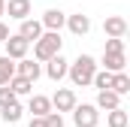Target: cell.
<instances>
[{
  "label": "cell",
  "mask_w": 130,
  "mask_h": 127,
  "mask_svg": "<svg viewBox=\"0 0 130 127\" xmlns=\"http://www.w3.org/2000/svg\"><path fill=\"white\" fill-rule=\"evenodd\" d=\"M39 24H42V30H52V33H61V27L67 24V15L61 9H48L42 18H39Z\"/></svg>",
  "instance_id": "obj_8"
},
{
  "label": "cell",
  "mask_w": 130,
  "mask_h": 127,
  "mask_svg": "<svg viewBox=\"0 0 130 127\" xmlns=\"http://www.w3.org/2000/svg\"><path fill=\"white\" fill-rule=\"evenodd\" d=\"M3 12H9V18H15V21H24V18H30V0H6Z\"/></svg>",
  "instance_id": "obj_11"
},
{
  "label": "cell",
  "mask_w": 130,
  "mask_h": 127,
  "mask_svg": "<svg viewBox=\"0 0 130 127\" xmlns=\"http://www.w3.org/2000/svg\"><path fill=\"white\" fill-rule=\"evenodd\" d=\"M9 103H15V94L3 85V88H0V109H3V106H9Z\"/></svg>",
  "instance_id": "obj_24"
},
{
  "label": "cell",
  "mask_w": 130,
  "mask_h": 127,
  "mask_svg": "<svg viewBox=\"0 0 130 127\" xmlns=\"http://www.w3.org/2000/svg\"><path fill=\"white\" fill-rule=\"evenodd\" d=\"M3 9H6V0H0V15H3Z\"/></svg>",
  "instance_id": "obj_27"
},
{
  "label": "cell",
  "mask_w": 130,
  "mask_h": 127,
  "mask_svg": "<svg viewBox=\"0 0 130 127\" xmlns=\"http://www.w3.org/2000/svg\"><path fill=\"white\" fill-rule=\"evenodd\" d=\"M94 106H97V109H106V112H112V109H121V97H118V94H112V91H100Z\"/></svg>",
  "instance_id": "obj_14"
},
{
  "label": "cell",
  "mask_w": 130,
  "mask_h": 127,
  "mask_svg": "<svg viewBox=\"0 0 130 127\" xmlns=\"http://www.w3.org/2000/svg\"><path fill=\"white\" fill-rule=\"evenodd\" d=\"M109 91L118 94V97L130 94V76L127 73H112V88H109Z\"/></svg>",
  "instance_id": "obj_15"
},
{
  "label": "cell",
  "mask_w": 130,
  "mask_h": 127,
  "mask_svg": "<svg viewBox=\"0 0 130 127\" xmlns=\"http://www.w3.org/2000/svg\"><path fill=\"white\" fill-rule=\"evenodd\" d=\"M27 127H45V121H42V118H30V124Z\"/></svg>",
  "instance_id": "obj_26"
},
{
  "label": "cell",
  "mask_w": 130,
  "mask_h": 127,
  "mask_svg": "<svg viewBox=\"0 0 130 127\" xmlns=\"http://www.w3.org/2000/svg\"><path fill=\"white\" fill-rule=\"evenodd\" d=\"M6 39H9V27L0 21V42H6Z\"/></svg>",
  "instance_id": "obj_25"
},
{
  "label": "cell",
  "mask_w": 130,
  "mask_h": 127,
  "mask_svg": "<svg viewBox=\"0 0 130 127\" xmlns=\"http://www.w3.org/2000/svg\"><path fill=\"white\" fill-rule=\"evenodd\" d=\"M21 112H24V109H21V103L15 100V103H9V106L0 109V118H3L6 124H18V121H21Z\"/></svg>",
  "instance_id": "obj_16"
},
{
  "label": "cell",
  "mask_w": 130,
  "mask_h": 127,
  "mask_svg": "<svg viewBox=\"0 0 130 127\" xmlns=\"http://www.w3.org/2000/svg\"><path fill=\"white\" fill-rule=\"evenodd\" d=\"M103 30L109 39H124V33H127V21L121 18V15H109L106 21H103Z\"/></svg>",
  "instance_id": "obj_9"
},
{
  "label": "cell",
  "mask_w": 130,
  "mask_h": 127,
  "mask_svg": "<svg viewBox=\"0 0 130 127\" xmlns=\"http://www.w3.org/2000/svg\"><path fill=\"white\" fill-rule=\"evenodd\" d=\"M100 121V112H97V106L94 103H76V109H73V124L76 127H97Z\"/></svg>",
  "instance_id": "obj_3"
},
{
  "label": "cell",
  "mask_w": 130,
  "mask_h": 127,
  "mask_svg": "<svg viewBox=\"0 0 130 127\" xmlns=\"http://www.w3.org/2000/svg\"><path fill=\"white\" fill-rule=\"evenodd\" d=\"M6 88H9V91H12L15 97H24V94H30V91H33V82H27V79H21V76H12Z\"/></svg>",
  "instance_id": "obj_17"
},
{
  "label": "cell",
  "mask_w": 130,
  "mask_h": 127,
  "mask_svg": "<svg viewBox=\"0 0 130 127\" xmlns=\"http://www.w3.org/2000/svg\"><path fill=\"white\" fill-rule=\"evenodd\" d=\"M27 109L33 112V118H45V115L52 112V100H48V97H42V94H33L30 103H27Z\"/></svg>",
  "instance_id": "obj_13"
},
{
  "label": "cell",
  "mask_w": 130,
  "mask_h": 127,
  "mask_svg": "<svg viewBox=\"0 0 130 127\" xmlns=\"http://www.w3.org/2000/svg\"><path fill=\"white\" fill-rule=\"evenodd\" d=\"M124 64H127L124 55H103V70L106 73H124Z\"/></svg>",
  "instance_id": "obj_18"
},
{
  "label": "cell",
  "mask_w": 130,
  "mask_h": 127,
  "mask_svg": "<svg viewBox=\"0 0 130 127\" xmlns=\"http://www.w3.org/2000/svg\"><path fill=\"white\" fill-rule=\"evenodd\" d=\"M67 70H70V61H67L64 55H55L52 61H45V76H48L52 82H61L67 76Z\"/></svg>",
  "instance_id": "obj_6"
},
{
  "label": "cell",
  "mask_w": 130,
  "mask_h": 127,
  "mask_svg": "<svg viewBox=\"0 0 130 127\" xmlns=\"http://www.w3.org/2000/svg\"><path fill=\"white\" fill-rule=\"evenodd\" d=\"M42 33H45V30H42V24H39L36 18H24V21H21V27H18V36H21L24 42H36Z\"/></svg>",
  "instance_id": "obj_10"
},
{
  "label": "cell",
  "mask_w": 130,
  "mask_h": 127,
  "mask_svg": "<svg viewBox=\"0 0 130 127\" xmlns=\"http://www.w3.org/2000/svg\"><path fill=\"white\" fill-rule=\"evenodd\" d=\"M103 55H124V39H106Z\"/></svg>",
  "instance_id": "obj_22"
},
{
  "label": "cell",
  "mask_w": 130,
  "mask_h": 127,
  "mask_svg": "<svg viewBox=\"0 0 130 127\" xmlns=\"http://www.w3.org/2000/svg\"><path fill=\"white\" fill-rule=\"evenodd\" d=\"M67 27H70V33H76V36H85V33L91 30V18L88 15H67Z\"/></svg>",
  "instance_id": "obj_12"
},
{
  "label": "cell",
  "mask_w": 130,
  "mask_h": 127,
  "mask_svg": "<svg viewBox=\"0 0 130 127\" xmlns=\"http://www.w3.org/2000/svg\"><path fill=\"white\" fill-rule=\"evenodd\" d=\"M94 73H97V61L91 55H79L76 61L70 64V70H67V76H70V82L76 88H88L91 79H94Z\"/></svg>",
  "instance_id": "obj_1"
},
{
  "label": "cell",
  "mask_w": 130,
  "mask_h": 127,
  "mask_svg": "<svg viewBox=\"0 0 130 127\" xmlns=\"http://www.w3.org/2000/svg\"><path fill=\"white\" fill-rule=\"evenodd\" d=\"M15 76H21V79H27V82H36V79L42 76V67L33 61V58H24V61L15 64Z\"/></svg>",
  "instance_id": "obj_7"
},
{
  "label": "cell",
  "mask_w": 130,
  "mask_h": 127,
  "mask_svg": "<svg viewBox=\"0 0 130 127\" xmlns=\"http://www.w3.org/2000/svg\"><path fill=\"white\" fill-rule=\"evenodd\" d=\"M3 45H6V58L9 61H24L27 58V49H30V42H24L18 33H9V39Z\"/></svg>",
  "instance_id": "obj_5"
},
{
  "label": "cell",
  "mask_w": 130,
  "mask_h": 127,
  "mask_svg": "<svg viewBox=\"0 0 130 127\" xmlns=\"http://www.w3.org/2000/svg\"><path fill=\"white\" fill-rule=\"evenodd\" d=\"M61 45H64V39H61V33H52L45 30L36 42H33V61L36 64H45L52 61L55 55H61Z\"/></svg>",
  "instance_id": "obj_2"
},
{
  "label": "cell",
  "mask_w": 130,
  "mask_h": 127,
  "mask_svg": "<svg viewBox=\"0 0 130 127\" xmlns=\"http://www.w3.org/2000/svg\"><path fill=\"white\" fill-rule=\"evenodd\" d=\"M106 124L109 127H127L130 124V115L124 109H112V112H106Z\"/></svg>",
  "instance_id": "obj_19"
},
{
  "label": "cell",
  "mask_w": 130,
  "mask_h": 127,
  "mask_svg": "<svg viewBox=\"0 0 130 127\" xmlns=\"http://www.w3.org/2000/svg\"><path fill=\"white\" fill-rule=\"evenodd\" d=\"M42 121H45V127H64V115H58V112H48Z\"/></svg>",
  "instance_id": "obj_23"
},
{
  "label": "cell",
  "mask_w": 130,
  "mask_h": 127,
  "mask_svg": "<svg viewBox=\"0 0 130 127\" xmlns=\"http://www.w3.org/2000/svg\"><path fill=\"white\" fill-rule=\"evenodd\" d=\"M91 85H94L97 91H109V88H112V73L97 70V73H94V79H91Z\"/></svg>",
  "instance_id": "obj_21"
},
{
  "label": "cell",
  "mask_w": 130,
  "mask_h": 127,
  "mask_svg": "<svg viewBox=\"0 0 130 127\" xmlns=\"http://www.w3.org/2000/svg\"><path fill=\"white\" fill-rule=\"evenodd\" d=\"M52 100V112H73L76 109V94H73V88H58L55 97H48Z\"/></svg>",
  "instance_id": "obj_4"
},
{
  "label": "cell",
  "mask_w": 130,
  "mask_h": 127,
  "mask_svg": "<svg viewBox=\"0 0 130 127\" xmlns=\"http://www.w3.org/2000/svg\"><path fill=\"white\" fill-rule=\"evenodd\" d=\"M12 76H15V61H9V58L3 55V58H0V88H3V85H9V79H12Z\"/></svg>",
  "instance_id": "obj_20"
}]
</instances>
